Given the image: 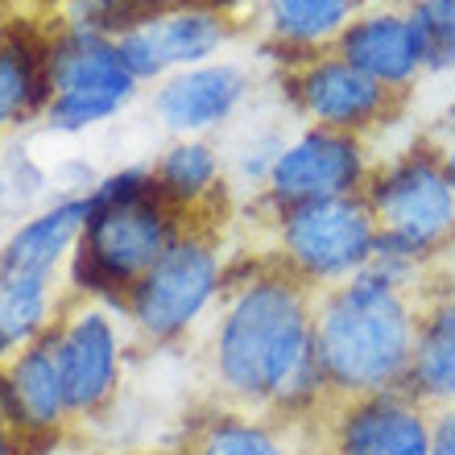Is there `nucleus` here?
Masks as SVG:
<instances>
[{
    "label": "nucleus",
    "instance_id": "1",
    "mask_svg": "<svg viewBox=\"0 0 455 455\" xmlns=\"http://www.w3.org/2000/svg\"><path fill=\"white\" fill-rule=\"evenodd\" d=\"M220 381L244 402L302 406L327 385L307 294L290 277H257L228 307L216 339Z\"/></svg>",
    "mask_w": 455,
    "mask_h": 455
},
{
    "label": "nucleus",
    "instance_id": "2",
    "mask_svg": "<svg viewBox=\"0 0 455 455\" xmlns=\"http://www.w3.org/2000/svg\"><path fill=\"white\" fill-rule=\"evenodd\" d=\"M419 319L402 286L372 274H356L336 286L315 319V347L331 389L347 397L394 394L410 381Z\"/></svg>",
    "mask_w": 455,
    "mask_h": 455
},
{
    "label": "nucleus",
    "instance_id": "3",
    "mask_svg": "<svg viewBox=\"0 0 455 455\" xmlns=\"http://www.w3.org/2000/svg\"><path fill=\"white\" fill-rule=\"evenodd\" d=\"M170 220L145 174H116L87 195L84 244L75 257V282L96 294L137 286L170 249Z\"/></svg>",
    "mask_w": 455,
    "mask_h": 455
},
{
    "label": "nucleus",
    "instance_id": "4",
    "mask_svg": "<svg viewBox=\"0 0 455 455\" xmlns=\"http://www.w3.org/2000/svg\"><path fill=\"white\" fill-rule=\"evenodd\" d=\"M290 265L307 277H356L377 249V220L352 195L290 207L282 216Z\"/></svg>",
    "mask_w": 455,
    "mask_h": 455
},
{
    "label": "nucleus",
    "instance_id": "5",
    "mask_svg": "<svg viewBox=\"0 0 455 455\" xmlns=\"http://www.w3.org/2000/svg\"><path fill=\"white\" fill-rule=\"evenodd\" d=\"M46 84L54 87V104H50L54 129H87L112 116L132 96V71L124 67L120 50L87 29L62 37L54 46Z\"/></svg>",
    "mask_w": 455,
    "mask_h": 455
},
{
    "label": "nucleus",
    "instance_id": "6",
    "mask_svg": "<svg viewBox=\"0 0 455 455\" xmlns=\"http://www.w3.org/2000/svg\"><path fill=\"white\" fill-rule=\"evenodd\" d=\"M369 212L381 236L410 249L414 257H427L455 228V191L443 174V162L419 154L397 162L389 174L377 179Z\"/></svg>",
    "mask_w": 455,
    "mask_h": 455
},
{
    "label": "nucleus",
    "instance_id": "7",
    "mask_svg": "<svg viewBox=\"0 0 455 455\" xmlns=\"http://www.w3.org/2000/svg\"><path fill=\"white\" fill-rule=\"evenodd\" d=\"M216 252L199 240H174L162 252V261L132 286V319L157 339L179 336L182 327H191L199 311L216 299Z\"/></svg>",
    "mask_w": 455,
    "mask_h": 455
},
{
    "label": "nucleus",
    "instance_id": "8",
    "mask_svg": "<svg viewBox=\"0 0 455 455\" xmlns=\"http://www.w3.org/2000/svg\"><path fill=\"white\" fill-rule=\"evenodd\" d=\"M360 179H364L360 145L347 132L311 129L277 154L269 170V195L274 204H282V212H290L319 199H344L356 191Z\"/></svg>",
    "mask_w": 455,
    "mask_h": 455
},
{
    "label": "nucleus",
    "instance_id": "9",
    "mask_svg": "<svg viewBox=\"0 0 455 455\" xmlns=\"http://www.w3.org/2000/svg\"><path fill=\"white\" fill-rule=\"evenodd\" d=\"M299 100L302 108L319 120V129L347 132L381 120V112L389 108V87L356 71L352 62L327 59L307 67V75L299 79Z\"/></svg>",
    "mask_w": 455,
    "mask_h": 455
},
{
    "label": "nucleus",
    "instance_id": "10",
    "mask_svg": "<svg viewBox=\"0 0 455 455\" xmlns=\"http://www.w3.org/2000/svg\"><path fill=\"white\" fill-rule=\"evenodd\" d=\"M422 443H431V427L402 394L356 397L336 427V455H402Z\"/></svg>",
    "mask_w": 455,
    "mask_h": 455
},
{
    "label": "nucleus",
    "instance_id": "11",
    "mask_svg": "<svg viewBox=\"0 0 455 455\" xmlns=\"http://www.w3.org/2000/svg\"><path fill=\"white\" fill-rule=\"evenodd\" d=\"M116 331L100 311H84L67 331H59V364L67 410H92L116 385Z\"/></svg>",
    "mask_w": 455,
    "mask_h": 455
},
{
    "label": "nucleus",
    "instance_id": "12",
    "mask_svg": "<svg viewBox=\"0 0 455 455\" xmlns=\"http://www.w3.org/2000/svg\"><path fill=\"white\" fill-rule=\"evenodd\" d=\"M224 42V25L212 12H179V17H162L141 29L124 34L120 42V59L132 71V79L141 75H162L174 62H199Z\"/></svg>",
    "mask_w": 455,
    "mask_h": 455
},
{
    "label": "nucleus",
    "instance_id": "13",
    "mask_svg": "<svg viewBox=\"0 0 455 455\" xmlns=\"http://www.w3.org/2000/svg\"><path fill=\"white\" fill-rule=\"evenodd\" d=\"M339 50H344V62H352L381 87H406L422 67L410 17H397V12H372L352 21L339 34Z\"/></svg>",
    "mask_w": 455,
    "mask_h": 455
},
{
    "label": "nucleus",
    "instance_id": "14",
    "mask_svg": "<svg viewBox=\"0 0 455 455\" xmlns=\"http://www.w3.org/2000/svg\"><path fill=\"white\" fill-rule=\"evenodd\" d=\"M240 96H244V75L236 67H199L162 87L157 112L170 129H207L236 108Z\"/></svg>",
    "mask_w": 455,
    "mask_h": 455
},
{
    "label": "nucleus",
    "instance_id": "15",
    "mask_svg": "<svg viewBox=\"0 0 455 455\" xmlns=\"http://www.w3.org/2000/svg\"><path fill=\"white\" fill-rule=\"evenodd\" d=\"M12 406L17 422L29 431H50L67 410V389H62V364H59V336H42L25 347L9 372Z\"/></svg>",
    "mask_w": 455,
    "mask_h": 455
},
{
    "label": "nucleus",
    "instance_id": "16",
    "mask_svg": "<svg viewBox=\"0 0 455 455\" xmlns=\"http://www.w3.org/2000/svg\"><path fill=\"white\" fill-rule=\"evenodd\" d=\"M84 224H87V199H71V204L50 207L46 216L29 220L21 232H12L9 249L0 257V274L50 277L59 257L71 249V240L84 236Z\"/></svg>",
    "mask_w": 455,
    "mask_h": 455
},
{
    "label": "nucleus",
    "instance_id": "17",
    "mask_svg": "<svg viewBox=\"0 0 455 455\" xmlns=\"http://www.w3.org/2000/svg\"><path fill=\"white\" fill-rule=\"evenodd\" d=\"M406 385L422 402H455V299H443L419 319Z\"/></svg>",
    "mask_w": 455,
    "mask_h": 455
},
{
    "label": "nucleus",
    "instance_id": "18",
    "mask_svg": "<svg viewBox=\"0 0 455 455\" xmlns=\"http://www.w3.org/2000/svg\"><path fill=\"white\" fill-rule=\"evenodd\" d=\"M50 277L34 274H0V356L17 352L37 336L46 319Z\"/></svg>",
    "mask_w": 455,
    "mask_h": 455
},
{
    "label": "nucleus",
    "instance_id": "19",
    "mask_svg": "<svg viewBox=\"0 0 455 455\" xmlns=\"http://www.w3.org/2000/svg\"><path fill=\"white\" fill-rule=\"evenodd\" d=\"M356 0H269V25L282 42L315 46L347 29Z\"/></svg>",
    "mask_w": 455,
    "mask_h": 455
},
{
    "label": "nucleus",
    "instance_id": "20",
    "mask_svg": "<svg viewBox=\"0 0 455 455\" xmlns=\"http://www.w3.org/2000/svg\"><path fill=\"white\" fill-rule=\"evenodd\" d=\"M46 75H42V62L25 42H4L0 46V124L21 116L34 100L46 96Z\"/></svg>",
    "mask_w": 455,
    "mask_h": 455
},
{
    "label": "nucleus",
    "instance_id": "21",
    "mask_svg": "<svg viewBox=\"0 0 455 455\" xmlns=\"http://www.w3.org/2000/svg\"><path fill=\"white\" fill-rule=\"evenodd\" d=\"M410 29L419 42L422 67L431 71L455 67V0H419L410 9Z\"/></svg>",
    "mask_w": 455,
    "mask_h": 455
},
{
    "label": "nucleus",
    "instance_id": "22",
    "mask_svg": "<svg viewBox=\"0 0 455 455\" xmlns=\"http://www.w3.org/2000/svg\"><path fill=\"white\" fill-rule=\"evenodd\" d=\"M220 166H216V154L207 145H179L170 149L166 162H162V191L174 195V199H199V195L216 182Z\"/></svg>",
    "mask_w": 455,
    "mask_h": 455
},
{
    "label": "nucleus",
    "instance_id": "23",
    "mask_svg": "<svg viewBox=\"0 0 455 455\" xmlns=\"http://www.w3.org/2000/svg\"><path fill=\"white\" fill-rule=\"evenodd\" d=\"M199 455H290L269 427L244 419H216L207 427Z\"/></svg>",
    "mask_w": 455,
    "mask_h": 455
},
{
    "label": "nucleus",
    "instance_id": "24",
    "mask_svg": "<svg viewBox=\"0 0 455 455\" xmlns=\"http://www.w3.org/2000/svg\"><path fill=\"white\" fill-rule=\"evenodd\" d=\"M157 0H75V21L79 29H120V25H137Z\"/></svg>",
    "mask_w": 455,
    "mask_h": 455
},
{
    "label": "nucleus",
    "instance_id": "25",
    "mask_svg": "<svg viewBox=\"0 0 455 455\" xmlns=\"http://www.w3.org/2000/svg\"><path fill=\"white\" fill-rule=\"evenodd\" d=\"M431 455H455V422L439 419V427L431 431Z\"/></svg>",
    "mask_w": 455,
    "mask_h": 455
},
{
    "label": "nucleus",
    "instance_id": "26",
    "mask_svg": "<svg viewBox=\"0 0 455 455\" xmlns=\"http://www.w3.org/2000/svg\"><path fill=\"white\" fill-rule=\"evenodd\" d=\"M443 174H447V182H451V191H455V141H451V149L443 154Z\"/></svg>",
    "mask_w": 455,
    "mask_h": 455
},
{
    "label": "nucleus",
    "instance_id": "27",
    "mask_svg": "<svg viewBox=\"0 0 455 455\" xmlns=\"http://www.w3.org/2000/svg\"><path fill=\"white\" fill-rule=\"evenodd\" d=\"M0 455H17V451H12V439L4 435V427H0Z\"/></svg>",
    "mask_w": 455,
    "mask_h": 455
},
{
    "label": "nucleus",
    "instance_id": "28",
    "mask_svg": "<svg viewBox=\"0 0 455 455\" xmlns=\"http://www.w3.org/2000/svg\"><path fill=\"white\" fill-rule=\"evenodd\" d=\"M402 455H431V443H422V447H410V451H402Z\"/></svg>",
    "mask_w": 455,
    "mask_h": 455
},
{
    "label": "nucleus",
    "instance_id": "29",
    "mask_svg": "<svg viewBox=\"0 0 455 455\" xmlns=\"http://www.w3.org/2000/svg\"><path fill=\"white\" fill-rule=\"evenodd\" d=\"M220 4H236V0H220Z\"/></svg>",
    "mask_w": 455,
    "mask_h": 455
},
{
    "label": "nucleus",
    "instance_id": "30",
    "mask_svg": "<svg viewBox=\"0 0 455 455\" xmlns=\"http://www.w3.org/2000/svg\"><path fill=\"white\" fill-rule=\"evenodd\" d=\"M451 422H455V414H451Z\"/></svg>",
    "mask_w": 455,
    "mask_h": 455
}]
</instances>
